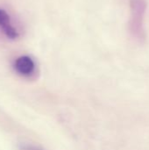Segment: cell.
Instances as JSON below:
<instances>
[{"label": "cell", "instance_id": "6da1fadb", "mask_svg": "<svg viewBox=\"0 0 149 150\" xmlns=\"http://www.w3.org/2000/svg\"><path fill=\"white\" fill-rule=\"evenodd\" d=\"M13 68L15 71L22 76H30L35 71V62L28 55H21L18 57L14 63Z\"/></svg>", "mask_w": 149, "mask_h": 150}, {"label": "cell", "instance_id": "7a4b0ae2", "mask_svg": "<svg viewBox=\"0 0 149 150\" xmlns=\"http://www.w3.org/2000/svg\"><path fill=\"white\" fill-rule=\"evenodd\" d=\"M0 30L10 40H16L19 36L17 28L11 24V18L6 11L0 8Z\"/></svg>", "mask_w": 149, "mask_h": 150}, {"label": "cell", "instance_id": "3957f363", "mask_svg": "<svg viewBox=\"0 0 149 150\" xmlns=\"http://www.w3.org/2000/svg\"><path fill=\"white\" fill-rule=\"evenodd\" d=\"M19 150H44L42 148L33 145V144H30V143H22L19 145L18 147Z\"/></svg>", "mask_w": 149, "mask_h": 150}]
</instances>
